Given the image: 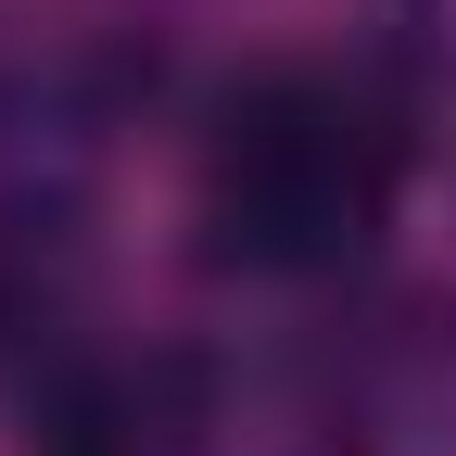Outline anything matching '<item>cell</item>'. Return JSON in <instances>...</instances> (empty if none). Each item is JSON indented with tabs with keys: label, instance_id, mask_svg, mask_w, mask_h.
<instances>
[{
	"label": "cell",
	"instance_id": "obj_2",
	"mask_svg": "<svg viewBox=\"0 0 456 456\" xmlns=\"http://www.w3.org/2000/svg\"><path fill=\"white\" fill-rule=\"evenodd\" d=\"M26 456H228L216 368L178 342H51L26 380Z\"/></svg>",
	"mask_w": 456,
	"mask_h": 456
},
{
	"label": "cell",
	"instance_id": "obj_1",
	"mask_svg": "<svg viewBox=\"0 0 456 456\" xmlns=\"http://www.w3.org/2000/svg\"><path fill=\"white\" fill-rule=\"evenodd\" d=\"M419 127L368 64H254L191 127V228L228 279L342 292L393 241Z\"/></svg>",
	"mask_w": 456,
	"mask_h": 456
},
{
	"label": "cell",
	"instance_id": "obj_3",
	"mask_svg": "<svg viewBox=\"0 0 456 456\" xmlns=\"http://www.w3.org/2000/svg\"><path fill=\"white\" fill-rule=\"evenodd\" d=\"M305 456H456V317H342L305 355Z\"/></svg>",
	"mask_w": 456,
	"mask_h": 456
}]
</instances>
